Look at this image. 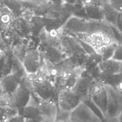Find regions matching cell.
Here are the masks:
<instances>
[{"instance_id":"1","label":"cell","mask_w":122,"mask_h":122,"mask_svg":"<svg viewBox=\"0 0 122 122\" xmlns=\"http://www.w3.org/2000/svg\"><path fill=\"white\" fill-rule=\"evenodd\" d=\"M104 85L108 97L107 112L105 116H118L122 112V84L117 87Z\"/></svg>"},{"instance_id":"2","label":"cell","mask_w":122,"mask_h":122,"mask_svg":"<svg viewBox=\"0 0 122 122\" xmlns=\"http://www.w3.org/2000/svg\"><path fill=\"white\" fill-rule=\"evenodd\" d=\"M89 101L98 109L103 117L106 115L108 97L107 90L104 84L95 81L91 91Z\"/></svg>"},{"instance_id":"3","label":"cell","mask_w":122,"mask_h":122,"mask_svg":"<svg viewBox=\"0 0 122 122\" xmlns=\"http://www.w3.org/2000/svg\"><path fill=\"white\" fill-rule=\"evenodd\" d=\"M101 119L86 103L81 102L71 112V122H100Z\"/></svg>"},{"instance_id":"4","label":"cell","mask_w":122,"mask_h":122,"mask_svg":"<svg viewBox=\"0 0 122 122\" xmlns=\"http://www.w3.org/2000/svg\"><path fill=\"white\" fill-rule=\"evenodd\" d=\"M95 81L94 78L91 76L80 77L71 89L78 95L82 102L86 103L90 101L91 91Z\"/></svg>"},{"instance_id":"5","label":"cell","mask_w":122,"mask_h":122,"mask_svg":"<svg viewBox=\"0 0 122 122\" xmlns=\"http://www.w3.org/2000/svg\"><path fill=\"white\" fill-rule=\"evenodd\" d=\"M23 7L32 12L35 16L47 17L54 4L49 0H21Z\"/></svg>"},{"instance_id":"6","label":"cell","mask_w":122,"mask_h":122,"mask_svg":"<svg viewBox=\"0 0 122 122\" xmlns=\"http://www.w3.org/2000/svg\"><path fill=\"white\" fill-rule=\"evenodd\" d=\"M81 102L78 95L71 89H69L60 93L58 99V108L71 112Z\"/></svg>"},{"instance_id":"7","label":"cell","mask_w":122,"mask_h":122,"mask_svg":"<svg viewBox=\"0 0 122 122\" xmlns=\"http://www.w3.org/2000/svg\"><path fill=\"white\" fill-rule=\"evenodd\" d=\"M63 27L71 32L86 35L88 30V20L73 15L67 20Z\"/></svg>"},{"instance_id":"8","label":"cell","mask_w":122,"mask_h":122,"mask_svg":"<svg viewBox=\"0 0 122 122\" xmlns=\"http://www.w3.org/2000/svg\"><path fill=\"white\" fill-rule=\"evenodd\" d=\"M11 95L12 105L18 110L21 109L27 105L31 98L30 90L21 83L16 91Z\"/></svg>"},{"instance_id":"9","label":"cell","mask_w":122,"mask_h":122,"mask_svg":"<svg viewBox=\"0 0 122 122\" xmlns=\"http://www.w3.org/2000/svg\"><path fill=\"white\" fill-rule=\"evenodd\" d=\"M34 91L41 99L45 101H49L54 95L55 88L50 81L43 80L35 85Z\"/></svg>"},{"instance_id":"10","label":"cell","mask_w":122,"mask_h":122,"mask_svg":"<svg viewBox=\"0 0 122 122\" xmlns=\"http://www.w3.org/2000/svg\"><path fill=\"white\" fill-rule=\"evenodd\" d=\"M40 118L46 122H54L57 114L58 108L54 103L48 102L38 104Z\"/></svg>"},{"instance_id":"11","label":"cell","mask_w":122,"mask_h":122,"mask_svg":"<svg viewBox=\"0 0 122 122\" xmlns=\"http://www.w3.org/2000/svg\"><path fill=\"white\" fill-rule=\"evenodd\" d=\"M121 62L112 59L100 61L97 64L100 73L105 75H114L119 74Z\"/></svg>"},{"instance_id":"12","label":"cell","mask_w":122,"mask_h":122,"mask_svg":"<svg viewBox=\"0 0 122 122\" xmlns=\"http://www.w3.org/2000/svg\"><path fill=\"white\" fill-rule=\"evenodd\" d=\"M23 66L28 74L36 73L39 69L40 65V56L36 51H31L26 55L23 61Z\"/></svg>"},{"instance_id":"13","label":"cell","mask_w":122,"mask_h":122,"mask_svg":"<svg viewBox=\"0 0 122 122\" xmlns=\"http://www.w3.org/2000/svg\"><path fill=\"white\" fill-rule=\"evenodd\" d=\"M20 84V78L16 73L7 75L2 79L0 82L3 92L10 95L16 91Z\"/></svg>"},{"instance_id":"14","label":"cell","mask_w":122,"mask_h":122,"mask_svg":"<svg viewBox=\"0 0 122 122\" xmlns=\"http://www.w3.org/2000/svg\"><path fill=\"white\" fill-rule=\"evenodd\" d=\"M86 19L93 20H104L102 6L97 3H92L85 5L83 8Z\"/></svg>"},{"instance_id":"15","label":"cell","mask_w":122,"mask_h":122,"mask_svg":"<svg viewBox=\"0 0 122 122\" xmlns=\"http://www.w3.org/2000/svg\"><path fill=\"white\" fill-rule=\"evenodd\" d=\"M104 20L111 26L115 28L119 12L115 9L110 3H107L102 6Z\"/></svg>"},{"instance_id":"16","label":"cell","mask_w":122,"mask_h":122,"mask_svg":"<svg viewBox=\"0 0 122 122\" xmlns=\"http://www.w3.org/2000/svg\"><path fill=\"white\" fill-rule=\"evenodd\" d=\"M19 115L23 117L25 119H35L40 118L39 110L38 105L30 104L29 102L23 108L19 110Z\"/></svg>"},{"instance_id":"17","label":"cell","mask_w":122,"mask_h":122,"mask_svg":"<svg viewBox=\"0 0 122 122\" xmlns=\"http://www.w3.org/2000/svg\"><path fill=\"white\" fill-rule=\"evenodd\" d=\"M3 4L10 12L16 16L20 15L24 8L21 0H1Z\"/></svg>"},{"instance_id":"18","label":"cell","mask_w":122,"mask_h":122,"mask_svg":"<svg viewBox=\"0 0 122 122\" xmlns=\"http://www.w3.org/2000/svg\"><path fill=\"white\" fill-rule=\"evenodd\" d=\"M117 44V42H113L96 50V52L100 56L102 61H105L112 58Z\"/></svg>"},{"instance_id":"19","label":"cell","mask_w":122,"mask_h":122,"mask_svg":"<svg viewBox=\"0 0 122 122\" xmlns=\"http://www.w3.org/2000/svg\"><path fill=\"white\" fill-rule=\"evenodd\" d=\"M45 56L51 61L54 62L60 60L61 54L56 49L51 46H47L45 50Z\"/></svg>"},{"instance_id":"20","label":"cell","mask_w":122,"mask_h":122,"mask_svg":"<svg viewBox=\"0 0 122 122\" xmlns=\"http://www.w3.org/2000/svg\"><path fill=\"white\" fill-rule=\"evenodd\" d=\"M10 21V17L8 12L0 10V30L5 29Z\"/></svg>"},{"instance_id":"21","label":"cell","mask_w":122,"mask_h":122,"mask_svg":"<svg viewBox=\"0 0 122 122\" xmlns=\"http://www.w3.org/2000/svg\"><path fill=\"white\" fill-rule=\"evenodd\" d=\"M71 112L58 108V112L54 122H69Z\"/></svg>"},{"instance_id":"22","label":"cell","mask_w":122,"mask_h":122,"mask_svg":"<svg viewBox=\"0 0 122 122\" xmlns=\"http://www.w3.org/2000/svg\"><path fill=\"white\" fill-rule=\"evenodd\" d=\"M112 59L122 62V44L118 43L115 49V51L112 57Z\"/></svg>"},{"instance_id":"23","label":"cell","mask_w":122,"mask_h":122,"mask_svg":"<svg viewBox=\"0 0 122 122\" xmlns=\"http://www.w3.org/2000/svg\"><path fill=\"white\" fill-rule=\"evenodd\" d=\"M111 5L119 12H122V0H109Z\"/></svg>"},{"instance_id":"24","label":"cell","mask_w":122,"mask_h":122,"mask_svg":"<svg viewBox=\"0 0 122 122\" xmlns=\"http://www.w3.org/2000/svg\"><path fill=\"white\" fill-rule=\"evenodd\" d=\"M5 122H25V120L21 116L17 114L8 118Z\"/></svg>"},{"instance_id":"25","label":"cell","mask_w":122,"mask_h":122,"mask_svg":"<svg viewBox=\"0 0 122 122\" xmlns=\"http://www.w3.org/2000/svg\"><path fill=\"white\" fill-rule=\"evenodd\" d=\"M115 28L119 33L122 32V12L119 13Z\"/></svg>"},{"instance_id":"26","label":"cell","mask_w":122,"mask_h":122,"mask_svg":"<svg viewBox=\"0 0 122 122\" xmlns=\"http://www.w3.org/2000/svg\"><path fill=\"white\" fill-rule=\"evenodd\" d=\"M101 120L102 122H120L118 116H103Z\"/></svg>"},{"instance_id":"27","label":"cell","mask_w":122,"mask_h":122,"mask_svg":"<svg viewBox=\"0 0 122 122\" xmlns=\"http://www.w3.org/2000/svg\"><path fill=\"white\" fill-rule=\"evenodd\" d=\"M52 3H53L55 5H59L62 3L64 1V0H49Z\"/></svg>"},{"instance_id":"28","label":"cell","mask_w":122,"mask_h":122,"mask_svg":"<svg viewBox=\"0 0 122 122\" xmlns=\"http://www.w3.org/2000/svg\"><path fill=\"white\" fill-rule=\"evenodd\" d=\"M64 1L70 4L76 5L78 2V0H64Z\"/></svg>"},{"instance_id":"29","label":"cell","mask_w":122,"mask_h":122,"mask_svg":"<svg viewBox=\"0 0 122 122\" xmlns=\"http://www.w3.org/2000/svg\"><path fill=\"white\" fill-rule=\"evenodd\" d=\"M118 42L119 44H122V32L119 33L118 37Z\"/></svg>"},{"instance_id":"30","label":"cell","mask_w":122,"mask_h":122,"mask_svg":"<svg viewBox=\"0 0 122 122\" xmlns=\"http://www.w3.org/2000/svg\"><path fill=\"white\" fill-rule=\"evenodd\" d=\"M120 122H122V112L118 116Z\"/></svg>"},{"instance_id":"31","label":"cell","mask_w":122,"mask_h":122,"mask_svg":"<svg viewBox=\"0 0 122 122\" xmlns=\"http://www.w3.org/2000/svg\"><path fill=\"white\" fill-rule=\"evenodd\" d=\"M3 92V90H2V87H1V85H0V97H1V95H2V93Z\"/></svg>"},{"instance_id":"32","label":"cell","mask_w":122,"mask_h":122,"mask_svg":"<svg viewBox=\"0 0 122 122\" xmlns=\"http://www.w3.org/2000/svg\"><path fill=\"white\" fill-rule=\"evenodd\" d=\"M119 74L122 77V62H121V68H120V71Z\"/></svg>"},{"instance_id":"33","label":"cell","mask_w":122,"mask_h":122,"mask_svg":"<svg viewBox=\"0 0 122 122\" xmlns=\"http://www.w3.org/2000/svg\"><path fill=\"white\" fill-rule=\"evenodd\" d=\"M102 122V121H101V122Z\"/></svg>"},{"instance_id":"34","label":"cell","mask_w":122,"mask_h":122,"mask_svg":"<svg viewBox=\"0 0 122 122\" xmlns=\"http://www.w3.org/2000/svg\"></svg>"}]
</instances>
